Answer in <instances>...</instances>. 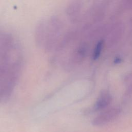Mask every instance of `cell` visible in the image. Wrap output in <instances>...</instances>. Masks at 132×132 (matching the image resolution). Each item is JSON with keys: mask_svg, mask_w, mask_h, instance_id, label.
Here are the masks:
<instances>
[{"mask_svg": "<svg viewBox=\"0 0 132 132\" xmlns=\"http://www.w3.org/2000/svg\"><path fill=\"white\" fill-rule=\"evenodd\" d=\"M120 110L118 108H111L104 111L97 116L92 121V124L95 126L104 125L114 120L119 114Z\"/></svg>", "mask_w": 132, "mask_h": 132, "instance_id": "obj_1", "label": "cell"}, {"mask_svg": "<svg viewBox=\"0 0 132 132\" xmlns=\"http://www.w3.org/2000/svg\"><path fill=\"white\" fill-rule=\"evenodd\" d=\"M111 101V97L110 95L107 93L103 92L102 93L100 97H98L95 106V108L96 110L102 109L107 106Z\"/></svg>", "mask_w": 132, "mask_h": 132, "instance_id": "obj_2", "label": "cell"}, {"mask_svg": "<svg viewBox=\"0 0 132 132\" xmlns=\"http://www.w3.org/2000/svg\"><path fill=\"white\" fill-rule=\"evenodd\" d=\"M102 44L101 43H99L98 44V45H97V46L94 51V54H93V58L94 59H96L98 57V56L100 54L101 50H102Z\"/></svg>", "mask_w": 132, "mask_h": 132, "instance_id": "obj_3", "label": "cell"}]
</instances>
